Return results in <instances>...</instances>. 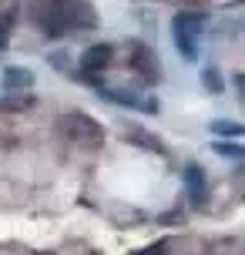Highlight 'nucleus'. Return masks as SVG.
I'll return each mask as SVG.
<instances>
[{"label": "nucleus", "instance_id": "nucleus-4", "mask_svg": "<svg viewBox=\"0 0 245 255\" xmlns=\"http://www.w3.org/2000/svg\"><path fill=\"white\" fill-rule=\"evenodd\" d=\"M111 57H115V47L111 44H91L88 51L81 54V71L84 74H98V71H104L111 64Z\"/></svg>", "mask_w": 245, "mask_h": 255}, {"label": "nucleus", "instance_id": "nucleus-11", "mask_svg": "<svg viewBox=\"0 0 245 255\" xmlns=\"http://www.w3.org/2000/svg\"><path fill=\"white\" fill-rule=\"evenodd\" d=\"M131 138L144 141L141 148H151V151H165V148H161V141H158L155 134H148V131H138V128H131Z\"/></svg>", "mask_w": 245, "mask_h": 255}, {"label": "nucleus", "instance_id": "nucleus-2", "mask_svg": "<svg viewBox=\"0 0 245 255\" xmlns=\"http://www.w3.org/2000/svg\"><path fill=\"white\" fill-rule=\"evenodd\" d=\"M61 134H64L67 141H74V144H88V148L101 144V138H104V131L94 125L88 115H67L64 121H61Z\"/></svg>", "mask_w": 245, "mask_h": 255}, {"label": "nucleus", "instance_id": "nucleus-13", "mask_svg": "<svg viewBox=\"0 0 245 255\" xmlns=\"http://www.w3.org/2000/svg\"><path fill=\"white\" fill-rule=\"evenodd\" d=\"M151 255H165V245H155V249H151Z\"/></svg>", "mask_w": 245, "mask_h": 255}, {"label": "nucleus", "instance_id": "nucleus-6", "mask_svg": "<svg viewBox=\"0 0 245 255\" xmlns=\"http://www.w3.org/2000/svg\"><path fill=\"white\" fill-rule=\"evenodd\" d=\"M0 84H3V91H10V94H20V91L34 88V74H30L27 67H7Z\"/></svg>", "mask_w": 245, "mask_h": 255}, {"label": "nucleus", "instance_id": "nucleus-12", "mask_svg": "<svg viewBox=\"0 0 245 255\" xmlns=\"http://www.w3.org/2000/svg\"><path fill=\"white\" fill-rule=\"evenodd\" d=\"M215 151L229 154V158H242V144H235V141H215Z\"/></svg>", "mask_w": 245, "mask_h": 255}, {"label": "nucleus", "instance_id": "nucleus-8", "mask_svg": "<svg viewBox=\"0 0 245 255\" xmlns=\"http://www.w3.org/2000/svg\"><path fill=\"white\" fill-rule=\"evenodd\" d=\"M13 10H0V47H7L10 44V30H13Z\"/></svg>", "mask_w": 245, "mask_h": 255}, {"label": "nucleus", "instance_id": "nucleus-9", "mask_svg": "<svg viewBox=\"0 0 245 255\" xmlns=\"http://www.w3.org/2000/svg\"><path fill=\"white\" fill-rule=\"evenodd\" d=\"M202 84L208 88V94H222V74L215 67H205L202 71Z\"/></svg>", "mask_w": 245, "mask_h": 255}, {"label": "nucleus", "instance_id": "nucleus-10", "mask_svg": "<svg viewBox=\"0 0 245 255\" xmlns=\"http://www.w3.org/2000/svg\"><path fill=\"white\" fill-rule=\"evenodd\" d=\"M212 131H215V134H229V138H242V125H239V121H215Z\"/></svg>", "mask_w": 245, "mask_h": 255}, {"label": "nucleus", "instance_id": "nucleus-5", "mask_svg": "<svg viewBox=\"0 0 245 255\" xmlns=\"http://www.w3.org/2000/svg\"><path fill=\"white\" fill-rule=\"evenodd\" d=\"M181 178H185V191H188L192 205H195V208H202V205H205V195H208V188H205V171H202L198 165H188L185 171H181Z\"/></svg>", "mask_w": 245, "mask_h": 255}, {"label": "nucleus", "instance_id": "nucleus-3", "mask_svg": "<svg viewBox=\"0 0 245 255\" xmlns=\"http://www.w3.org/2000/svg\"><path fill=\"white\" fill-rule=\"evenodd\" d=\"M208 27V17L198 10H181L175 13V20H171V30H175V37H188V40H198L205 34Z\"/></svg>", "mask_w": 245, "mask_h": 255}, {"label": "nucleus", "instance_id": "nucleus-7", "mask_svg": "<svg viewBox=\"0 0 245 255\" xmlns=\"http://www.w3.org/2000/svg\"><path fill=\"white\" fill-rule=\"evenodd\" d=\"M131 51H134V67L141 71V77L148 81V84H155V81H158V57L148 51L144 44H134Z\"/></svg>", "mask_w": 245, "mask_h": 255}, {"label": "nucleus", "instance_id": "nucleus-1", "mask_svg": "<svg viewBox=\"0 0 245 255\" xmlns=\"http://www.w3.org/2000/svg\"><path fill=\"white\" fill-rule=\"evenodd\" d=\"M37 10V20L47 30V37H61L64 30H91L98 24V13L88 0H44Z\"/></svg>", "mask_w": 245, "mask_h": 255}]
</instances>
